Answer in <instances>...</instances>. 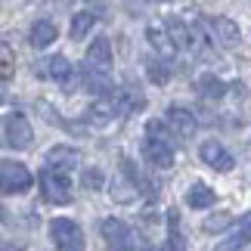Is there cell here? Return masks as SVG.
<instances>
[{"label": "cell", "mask_w": 251, "mask_h": 251, "mask_svg": "<svg viewBox=\"0 0 251 251\" xmlns=\"http://www.w3.org/2000/svg\"><path fill=\"white\" fill-rule=\"evenodd\" d=\"M168 34L171 41L177 47H189V22H183V19H168Z\"/></svg>", "instance_id": "7402d4cb"}, {"label": "cell", "mask_w": 251, "mask_h": 251, "mask_svg": "<svg viewBox=\"0 0 251 251\" xmlns=\"http://www.w3.org/2000/svg\"><path fill=\"white\" fill-rule=\"evenodd\" d=\"M199 155H201V161H205L208 168H214V171H220V174H226V171H233V155L220 146L217 140H205L199 146Z\"/></svg>", "instance_id": "30bf717a"}, {"label": "cell", "mask_w": 251, "mask_h": 251, "mask_svg": "<svg viewBox=\"0 0 251 251\" xmlns=\"http://www.w3.org/2000/svg\"><path fill=\"white\" fill-rule=\"evenodd\" d=\"M186 205L196 208V211L211 208V205H214V189H208L205 183H192V186L186 189Z\"/></svg>", "instance_id": "ac0fdd59"}, {"label": "cell", "mask_w": 251, "mask_h": 251, "mask_svg": "<svg viewBox=\"0 0 251 251\" xmlns=\"http://www.w3.org/2000/svg\"><path fill=\"white\" fill-rule=\"evenodd\" d=\"M84 87H87V90H90V93H96V96H102V100H105V96H109V93L115 90V87H112V81L105 78L102 72H96V69H90V65H84Z\"/></svg>", "instance_id": "e0dca14e"}, {"label": "cell", "mask_w": 251, "mask_h": 251, "mask_svg": "<svg viewBox=\"0 0 251 251\" xmlns=\"http://www.w3.org/2000/svg\"><path fill=\"white\" fill-rule=\"evenodd\" d=\"M84 62L90 65V69L96 72H109L112 69V44H109V37H96V41H90V47H87V53H84Z\"/></svg>", "instance_id": "8fae6325"}, {"label": "cell", "mask_w": 251, "mask_h": 251, "mask_svg": "<svg viewBox=\"0 0 251 251\" xmlns=\"http://www.w3.org/2000/svg\"><path fill=\"white\" fill-rule=\"evenodd\" d=\"M3 140L9 149H28L34 140V130L22 112H9L3 118Z\"/></svg>", "instance_id": "3957f363"}, {"label": "cell", "mask_w": 251, "mask_h": 251, "mask_svg": "<svg viewBox=\"0 0 251 251\" xmlns=\"http://www.w3.org/2000/svg\"><path fill=\"white\" fill-rule=\"evenodd\" d=\"M0 75H3V81H9V75H13V50H9V44L0 47Z\"/></svg>", "instance_id": "484cf974"}, {"label": "cell", "mask_w": 251, "mask_h": 251, "mask_svg": "<svg viewBox=\"0 0 251 251\" xmlns=\"http://www.w3.org/2000/svg\"><path fill=\"white\" fill-rule=\"evenodd\" d=\"M41 192H44L47 201H53V205H69V201H72V183H69V177L59 174V171H53V168L41 171Z\"/></svg>", "instance_id": "277c9868"}, {"label": "cell", "mask_w": 251, "mask_h": 251, "mask_svg": "<svg viewBox=\"0 0 251 251\" xmlns=\"http://www.w3.org/2000/svg\"><path fill=\"white\" fill-rule=\"evenodd\" d=\"M102 239H105V245H109L112 251H133V236L130 233V226L124 224V220L118 217H109V220H102Z\"/></svg>", "instance_id": "ba28073f"}, {"label": "cell", "mask_w": 251, "mask_h": 251, "mask_svg": "<svg viewBox=\"0 0 251 251\" xmlns=\"http://www.w3.org/2000/svg\"><path fill=\"white\" fill-rule=\"evenodd\" d=\"M205 22V31L211 41H217L220 47H239V41H242V31H239V25L233 22V19H226V16H208V19H201Z\"/></svg>", "instance_id": "8992f818"}, {"label": "cell", "mask_w": 251, "mask_h": 251, "mask_svg": "<svg viewBox=\"0 0 251 251\" xmlns=\"http://www.w3.org/2000/svg\"><path fill=\"white\" fill-rule=\"evenodd\" d=\"M0 186L6 196H22L31 189V174L19 161H0Z\"/></svg>", "instance_id": "5b68a950"}, {"label": "cell", "mask_w": 251, "mask_h": 251, "mask_svg": "<svg viewBox=\"0 0 251 251\" xmlns=\"http://www.w3.org/2000/svg\"><path fill=\"white\" fill-rule=\"evenodd\" d=\"M236 236L242 239V242H251V214H245L242 220H239V229H236Z\"/></svg>", "instance_id": "83f0119b"}, {"label": "cell", "mask_w": 251, "mask_h": 251, "mask_svg": "<svg viewBox=\"0 0 251 251\" xmlns=\"http://www.w3.org/2000/svg\"><path fill=\"white\" fill-rule=\"evenodd\" d=\"M34 75L41 78H50L59 87H65V93H72V81H75V65L69 62V56H50L47 62H37Z\"/></svg>", "instance_id": "52a82bcc"}, {"label": "cell", "mask_w": 251, "mask_h": 251, "mask_svg": "<svg viewBox=\"0 0 251 251\" xmlns=\"http://www.w3.org/2000/svg\"><path fill=\"white\" fill-rule=\"evenodd\" d=\"M143 155H146L149 165L165 168V171L174 165V146H171V140H168V130H165V121H161V118H152V121L146 124Z\"/></svg>", "instance_id": "6da1fadb"}, {"label": "cell", "mask_w": 251, "mask_h": 251, "mask_svg": "<svg viewBox=\"0 0 251 251\" xmlns=\"http://www.w3.org/2000/svg\"><path fill=\"white\" fill-rule=\"evenodd\" d=\"M165 251H186V242H183V236L177 233V226H174L171 236L165 239Z\"/></svg>", "instance_id": "4316f807"}, {"label": "cell", "mask_w": 251, "mask_h": 251, "mask_svg": "<svg viewBox=\"0 0 251 251\" xmlns=\"http://www.w3.org/2000/svg\"><path fill=\"white\" fill-rule=\"evenodd\" d=\"M87 121H90L93 127H109V124L115 121V105L109 100L90 102V109H87Z\"/></svg>", "instance_id": "2e32d148"}, {"label": "cell", "mask_w": 251, "mask_h": 251, "mask_svg": "<svg viewBox=\"0 0 251 251\" xmlns=\"http://www.w3.org/2000/svg\"><path fill=\"white\" fill-rule=\"evenodd\" d=\"M96 25V16L90 13V9H81V13H75V19H72V41H84L87 34H90V28Z\"/></svg>", "instance_id": "d6986e66"}, {"label": "cell", "mask_w": 251, "mask_h": 251, "mask_svg": "<svg viewBox=\"0 0 251 251\" xmlns=\"http://www.w3.org/2000/svg\"><path fill=\"white\" fill-rule=\"evenodd\" d=\"M146 41L152 44V50H155L161 59H174V56H177V50H180V47L171 41V34H168L165 25H149V28H146Z\"/></svg>", "instance_id": "4fadbf2b"}, {"label": "cell", "mask_w": 251, "mask_h": 251, "mask_svg": "<svg viewBox=\"0 0 251 251\" xmlns=\"http://www.w3.org/2000/svg\"><path fill=\"white\" fill-rule=\"evenodd\" d=\"M165 118H168L171 130L177 133V137H192V133L199 130V121H196V115H192L189 109H183V105H171Z\"/></svg>", "instance_id": "7c38bea8"}, {"label": "cell", "mask_w": 251, "mask_h": 251, "mask_svg": "<svg viewBox=\"0 0 251 251\" xmlns=\"http://www.w3.org/2000/svg\"><path fill=\"white\" fill-rule=\"evenodd\" d=\"M56 34L59 31H56V25L50 22V19H37V22L31 25V31H28V44L41 50V47H50L56 41Z\"/></svg>", "instance_id": "9a60e30c"}, {"label": "cell", "mask_w": 251, "mask_h": 251, "mask_svg": "<svg viewBox=\"0 0 251 251\" xmlns=\"http://www.w3.org/2000/svg\"><path fill=\"white\" fill-rule=\"evenodd\" d=\"M143 69H146V75L152 78V84H168L171 81V72L165 69V62H161V59H146Z\"/></svg>", "instance_id": "603a6c76"}, {"label": "cell", "mask_w": 251, "mask_h": 251, "mask_svg": "<svg viewBox=\"0 0 251 251\" xmlns=\"http://www.w3.org/2000/svg\"><path fill=\"white\" fill-rule=\"evenodd\" d=\"M3 251H22V248H19V245H13V242H6V245H3Z\"/></svg>", "instance_id": "f546056e"}, {"label": "cell", "mask_w": 251, "mask_h": 251, "mask_svg": "<svg viewBox=\"0 0 251 251\" xmlns=\"http://www.w3.org/2000/svg\"><path fill=\"white\" fill-rule=\"evenodd\" d=\"M229 224H233V214H229V211H220L217 217H208L205 224H201V229H205V233H220V229H226Z\"/></svg>", "instance_id": "cb8c5ba5"}, {"label": "cell", "mask_w": 251, "mask_h": 251, "mask_svg": "<svg viewBox=\"0 0 251 251\" xmlns=\"http://www.w3.org/2000/svg\"><path fill=\"white\" fill-rule=\"evenodd\" d=\"M242 245H245V242H242V239H239V236L233 233V236H229V239H226L224 245H217L214 251H239V248H242Z\"/></svg>", "instance_id": "f1b7e54d"}, {"label": "cell", "mask_w": 251, "mask_h": 251, "mask_svg": "<svg viewBox=\"0 0 251 251\" xmlns=\"http://www.w3.org/2000/svg\"><path fill=\"white\" fill-rule=\"evenodd\" d=\"M140 177H130V174H118V177L112 180V189H109V196H112V201L115 205H133L137 201V196H140Z\"/></svg>", "instance_id": "9c48e42d"}, {"label": "cell", "mask_w": 251, "mask_h": 251, "mask_svg": "<svg viewBox=\"0 0 251 251\" xmlns=\"http://www.w3.org/2000/svg\"><path fill=\"white\" fill-rule=\"evenodd\" d=\"M81 180H84V186H87V189H102V183H105V177H102V171H100V168H87Z\"/></svg>", "instance_id": "d4e9b609"}, {"label": "cell", "mask_w": 251, "mask_h": 251, "mask_svg": "<svg viewBox=\"0 0 251 251\" xmlns=\"http://www.w3.org/2000/svg\"><path fill=\"white\" fill-rule=\"evenodd\" d=\"M50 239L56 251H84L87 242H84V229L69 217H56L50 224Z\"/></svg>", "instance_id": "7a4b0ae2"}, {"label": "cell", "mask_w": 251, "mask_h": 251, "mask_svg": "<svg viewBox=\"0 0 251 251\" xmlns=\"http://www.w3.org/2000/svg\"><path fill=\"white\" fill-rule=\"evenodd\" d=\"M199 90L205 93L208 100H220V96L226 93V84L220 78H214V75H201V78H199Z\"/></svg>", "instance_id": "44dd1931"}, {"label": "cell", "mask_w": 251, "mask_h": 251, "mask_svg": "<svg viewBox=\"0 0 251 251\" xmlns=\"http://www.w3.org/2000/svg\"><path fill=\"white\" fill-rule=\"evenodd\" d=\"M47 165H50L53 171H72V168H78L81 165V152L75 149V146H53L50 152H47Z\"/></svg>", "instance_id": "5bb4252c"}, {"label": "cell", "mask_w": 251, "mask_h": 251, "mask_svg": "<svg viewBox=\"0 0 251 251\" xmlns=\"http://www.w3.org/2000/svg\"><path fill=\"white\" fill-rule=\"evenodd\" d=\"M118 109L121 112L146 109V96H143L140 90H133V87H124V90H118Z\"/></svg>", "instance_id": "ffe728a7"}]
</instances>
